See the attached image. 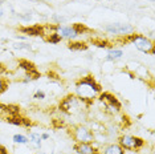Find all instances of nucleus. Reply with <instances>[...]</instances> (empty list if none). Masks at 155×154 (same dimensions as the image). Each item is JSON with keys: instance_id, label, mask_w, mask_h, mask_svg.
Here are the masks:
<instances>
[{"instance_id": "1", "label": "nucleus", "mask_w": 155, "mask_h": 154, "mask_svg": "<svg viewBox=\"0 0 155 154\" xmlns=\"http://www.w3.org/2000/svg\"><path fill=\"white\" fill-rule=\"evenodd\" d=\"M101 92V84L94 79L93 75L84 76L76 81V96L82 101L85 106H89V105L93 104L94 99H97Z\"/></svg>"}, {"instance_id": "2", "label": "nucleus", "mask_w": 155, "mask_h": 154, "mask_svg": "<svg viewBox=\"0 0 155 154\" xmlns=\"http://www.w3.org/2000/svg\"><path fill=\"white\" fill-rule=\"evenodd\" d=\"M119 41L122 43H131L134 47L137 48L139 52L142 53H146V55H155V44L154 41L151 40L150 37L147 36H143L140 33H130V35H126V36H121Z\"/></svg>"}, {"instance_id": "3", "label": "nucleus", "mask_w": 155, "mask_h": 154, "mask_svg": "<svg viewBox=\"0 0 155 154\" xmlns=\"http://www.w3.org/2000/svg\"><path fill=\"white\" fill-rule=\"evenodd\" d=\"M82 106H84V102L76 94H68V96H65L64 99L60 101L58 110L68 116H72V114H76L78 112H81Z\"/></svg>"}, {"instance_id": "4", "label": "nucleus", "mask_w": 155, "mask_h": 154, "mask_svg": "<svg viewBox=\"0 0 155 154\" xmlns=\"http://www.w3.org/2000/svg\"><path fill=\"white\" fill-rule=\"evenodd\" d=\"M69 136L73 138L74 142H85V143H94L96 142V136L93 130L84 125H74L69 128Z\"/></svg>"}, {"instance_id": "5", "label": "nucleus", "mask_w": 155, "mask_h": 154, "mask_svg": "<svg viewBox=\"0 0 155 154\" xmlns=\"http://www.w3.org/2000/svg\"><path fill=\"white\" fill-rule=\"evenodd\" d=\"M118 145L121 146L123 150L137 152V150H140L144 145H146V141L140 137H135V136L122 134L118 137Z\"/></svg>"}, {"instance_id": "6", "label": "nucleus", "mask_w": 155, "mask_h": 154, "mask_svg": "<svg viewBox=\"0 0 155 154\" xmlns=\"http://www.w3.org/2000/svg\"><path fill=\"white\" fill-rule=\"evenodd\" d=\"M104 29L105 32L110 35H117V36H126V35L135 32V28L127 23H110L107 25H105Z\"/></svg>"}, {"instance_id": "7", "label": "nucleus", "mask_w": 155, "mask_h": 154, "mask_svg": "<svg viewBox=\"0 0 155 154\" xmlns=\"http://www.w3.org/2000/svg\"><path fill=\"white\" fill-rule=\"evenodd\" d=\"M19 31L23 35H27V36H32V37H45L47 35V31H45L44 25H40V24H35V25H28V27H20Z\"/></svg>"}, {"instance_id": "8", "label": "nucleus", "mask_w": 155, "mask_h": 154, "mask_svg": "<svg viewBox=\"0 0 155 154\" xmlns=\"http://www.w3.org/2000/svg\"><path fill=\"white\" fill-rule=\"evenodd\" d=\"M73 150L77 154H101L100 149H97L93 143H85V142H76L73 145Z\"/></svg>"}, {"instance_id": "9", "label": "nucleus", "mask_w": 155, "mask_h": 154, "mask_svg": "<svg viewBox=\"0 0 155 154\" xmlns=\"http://www.w3.org/2000/svg\"><path fill=\"white\" fill-rule=\"evenodd\" d=\"M56 32H57L62 38L66 40H73L78 35L76 33V31L73 29L72 25H61V24H56Z\"/></svg>"}, {"instance_id": "10", "label": "nucleus", "mask_w": 155, "mask_h": 154, "mask_svg": "<svg viewBox=\"0 0 155 154\" xmlns=\"http://www.w3.org/2000/svg\"><path fill=\"white\" fill-rule=\"evenodd\" d=\"M97 99L100 100L101 102L113 105V106L118 108V109H122V104H121V101H119L117 97H115L113 93H110V92H101L100 94H98Z\"/></svg>"}, {"instance_id": "11", "label": "nucleus", "mask_w": 155, "mask_h": 154, "mask_svg": "<svg viewBox=\"0 0 155 154\" xmlns=\"http://www.w3.org/2000/svg\"><path fill=\"white\" fill-rule=\"evenodd\" d=\"M100 152H101V154H125V150H123L118 143H109V145H105Z\"/></svg>"}, {"instance_id": "12", "label": "nucleus", "mask_w": 155, "mask_h": 154, "mask_svg": "<svg viewBox=\"0 0 155 154\" xmlns=\"http://www.w3.org/2000/svg\"><path fill=\"white\" fill-rule=\"evenodd\" d=\"M87 48H89V45L85 41H69L68 43V49L70 51L82 52V51H86Z\"/></svg>"}, {"instance_id": "13", "label": "nucleus", "mask_w": 155, "mask_h": 154, "mask_svg": "<svg viewBox=\"0 0 155 154\" xmlns=\"http://www.w3.org/2000/svg\"><path fill=\"white\" fill-rule=\"evenodd\" d=\"M123 56V51L122 49H115V48H110L107 51V55H106V60L107 61H118L121 60Z\"/></svg>"}, {"instance_id": "14", "label": "nucleus", "mask_w": 155, "mask_h": 154, "mask_svg": "<svg viewBox=\"0 0 155 154\" xmlns=\"http://www.w3.org/2000/svg\"><path fill=\"white\" fill-rule=\"evenodd\" d=\"M19 68L23 69V71L27 73V72H31V71H33V69H36V66H35V64L32 61L27 60V59H20L19 60Z\"/></svg>"}, {"instance_id": "15", "label": "nucleus", "mask_w": 155, "mask_h": 154, "mask_svg": "<svg viewBox=\"0 0 155 154\" xmlns=\"http://www.w3.org/2000/svg\"><path fill=\"white\" fill-rule=\"evenodd\" d=\"M44 40L49 44H58L62 41V37L60 36L57 32H51V33H47L44 37Z\"/></svg>"}, {"instance_id": "16", "label": "nucleus", "mask_w": 155, "mask_h": 154, "mask_svg": "<svg viewBox=\"0 0 155 154\" xmlns=\"http://www.w3.org/2000/svg\"><path fill=\"white\" fill-rule=\"evenodd\" d=\"M29 142L32 143V145L35 146V148H37V149H40L41 148V136H40V133H35V132H31L29 133Z\"/></svg>"}, {"instance_id": "17", "label": "nucleus", "mask_w": 155, "mask_h": 154, "mask_svg": "<svg viewBox=\"0 0 155 154\" xmlns=\"http://www.w3.org/2000/svg\"><path fill=\"white\" fill-rule=\"evenodd\" d=\"M23 116H7L5 117V121L8 124L13 125V126H23V121H21Z\"/></svg>"}, {"instance_id": "18", "label": "nucleus", "mask_w": 155, "mask_h": 154, "mask_svg": "<svg viewBox=\"0 0 155 154\" xmlns=\"http://www.w3.org/2000/svg\"><path fill=\"white\" fill-rule=\"evenodd\" d=\"M72 27H73V29L76 31V33H77V35H85V33L91 32L90 28H87L85 24H81V23H74Z\"/></svg>"}, {"instance_id": "19", "label": "nucleus", "mask_w": 155, "mask_h": 154, "mask_svg": "<svg viewBox=\"0 0 155 154\" xmlns=\"http://www.w3.org/2000/svg\"><path fill=\"white\" fill-rule=\"evenodd\" d=\"M91 44L98 48H109V49L111 48V43H109L107 40H104V38H94V40L91 38Z\"/></svg>"}, {"instance_id": "20", "label": "nucleus", "mask_w": 155, "mask_h": 154, "mask_svg": "<svg viewBox=\"0 0 155 154\" xmlns=\"http://www.w3.org/2000/svg\"><path fill=\"white\" fill-rule=\"evenodd\" d=\"M13 142L20 143V145H25V143L29 142V138H28L27 136H23V134H15L13 136Z\"/></svg>"}, {"instance_id": "21", "label": "nucleus", "mask_w": 155, "mask_h": 154, "mask_svg": "<svg viewBox=\"0 0 155 154\" xmlns=\"http://www.w3.org/2000/svg\"><path fill=\"white\" fill-rule=\"evenodd\" d=\"M8 85H9V81L4 77H0V96L8 89Z\"/></svg>"}, {"instance_id": "22", "label": "nucleus", "mask_w": 155, "mask_h": 154, "mask_svg": "<svg viewBox=\"0 0 155 154\" xmlns=\"http://www.w3.org/2000/svg\"><path fill=\"white\" fill-rule=\"evenodd\" d=\"M13 48H15V49H27V51L32 49L28 43H16V44H13Z\"/></svg>"}, {"instance_id": "23", "label": "nucleus", "mask_w": 155, "mask_h": 154, "mask_svg": "<svg viewBox=\"0 0 155 154\" xmlns=\"http://www.w3.org/2000/svg\"><path fill=\"white\" fill-rule=\"evenodd\" d=\"M33 99L35 100H44L45 99V92H43V90H37V92L33 94Z\"/></svg>"}, {"instance_id": "24", "label": "nucleus", "mask_w": 155, "mask_h": 154, "mask_svg": "<svg viewBox=\"0 0 155 154\" xmlns=\"http://www.w3.org/2000/svg\"><path fill=\"white\" fill-rule=\"evenodd\" d=\"M52 20L54 22V24H61V23L65 22L64 17H62V16H57V15H53V16H52Z\"/></svg>"}, {"instance_id": "25", "label": "nucleus", "mask_w": 155, "mask_h": 154, "mask_svg": "<svg viewBox=\"0 0 155 154\" xmlns=\"http://www.w3.org/2000/svg\"><path fill=\"white\" fill-rule=\"evenodd\" d=\"M19 17L21 20H24V22H29V20H31V15H29V13H28V15H21V13H19Z\"/></svg>"}, {"instance_id": "26", "label": "nucleus", "mask_w": 155, "mask_h": 154, "mask_svg": "<svg viewBox=\"0 0 155 154\" xmlns=\"http://www.w3.org/2000/svg\"><path fill=\"white\" fill-rule=\"evenodd\" d=\"M0 154H8V150H7L5 146L0 145Z\"/></svg>"}, {"instance_id": "27", "label": "nucleus", "mask_w": 155, "mask_h": 154, "mask_svg": "<svg viewBox=\"0 0 155 154\" xmlns=\"http://www.w3.org/2000/svg\"><path fill=\"white\" fill-rule=\"evenodd\" d=\"M41 136V139H48L49 138V134L48 133H43V134H40Z\"/></svg>"}, {"instance_id": "28", "label": "nucleus", "mask_w": 155, "mask_h": 154, "mask_svg": "<svg viewBox=\"0 0 155 154\" xmlns=\"http://www.w3.org/2000/svg\"><path fill=\"white\" fill-rule=\"evenodd\" d=\"M16 38H17V40H23V41H25V40H27V37H25V36H16Z\"/></svg>"}, {"instance_id": "29", "label": "nucleus", "mask_w": 155, "mask_h": 154, "mask_svg": "<svg viewBox=\"0 0 155 154\" xmlns=\"http://www.w3.org/2000/svg\"><path fill=\"white\" fill-rule=\"evenodd\" d=\"M2 66H3V65L0 64V72H4V71H5V68H2Z\"/></svg>"}, {"instance_id": "30", "label": "nucleus", "mask_w": 155, "mask_h": 154, "mask_svg": "<svg viewBox=\"0 0 155 154\" xmlns=\"http://www.w3.org/2000/svg\"><path fill=\"white\" fill-rule=\"evenodd\" d=\"M3 13H4V12H3V11H2V9H0V17H2V16H3Z\"/></svg>"}, {"instance_id": "31", "label": "nucleus", "mask_w": 155, "mask_h": 154, "mask_svg": "<svg viewBox=\"0 0 155 154\" xmlns=\"http://www.w3.org/2000/svg\"><path fill=\"white\" fill-rule=\"evenodd\" d=\"M97 2H102V0H97Z\"/></svg>"}]
</instances>
